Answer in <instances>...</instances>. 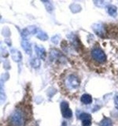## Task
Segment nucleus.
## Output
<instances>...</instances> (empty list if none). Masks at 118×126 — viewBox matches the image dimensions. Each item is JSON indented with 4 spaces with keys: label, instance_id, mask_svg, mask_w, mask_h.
Masks as SVG:
<instances>
[{
    "label": "nucleus",
    "instance_id": "obj_1",
    "mask_svg": "<svg viewBox=\"0 0 118 126\" xmlns=\"http://www.w3.org/2000/svg\"><path fill=\"white\" fill-rule=\"evenodd\" d=\"M11 123L13 126H24L25 120L23 114L20 111L14 112L10 118Z\"/></svg>",
    "mask_w": 118,
    "mask_h": 126
},
{
    "label": "nucleus",
    "instance_id": "obj_2",
    "mask_svg": "<svg viewBox=\"0 0 118 126\" xmlns=\"http://www.w3.org/2000/svg\"><path fill=\"white\" fill-rule=\"evenodd\" d=\"M91 55L95 60L99 63L105 62L106 56L104 52L99 48H96L92 51Z\"/></svg>",
    "mask_w": 118,
    "mask_h": 126
},
{
    "label": "nucleus",
    "instance_id": "obj_3",
    "mask_svg": "<svg viewBox=\"0 0 118 126\" xmlns=\"http://www.w3.org/2000/svg\"><path fill=\"white\" fill-rule=\"evenodd\" d=\"M65 84L69 89H75L79 86L80 82L77 76L71 74L69 75L65 80Z\"/></svg>",
    "mask_w": 118,
    "mask_h": 126
},
{
    "label": "nucleus",
    "instance_id": "obj_4",
    "mask_svg": "<svg viewBox=\"0 0 118 126\" xmlns=\"http://www.w3.org/2000/svg\"><path fill=\"white\" fill-rule=\"evenodd\" d=\"M60 109L62 116L65 119H70L72 116V112L69 108L68 103L66 101L61 102L60 104Z\"/></svg>",
    "mask_w": 118,
    "mask_h": 126
},
{
    "label": "nucleus",
    "instance_id": "obj_5",
    "mask_svg": "<svg viewBox=\"0 0 118 126\" xmlns=\"http://www.w3.org/2000/svg\"><path fill=\"white\" fill-rule=\"evenodd\" d=\"M92 29L96 34L101 37H104L105 30L104 26L100 24L95 23L92 25Z\"/></svg>",
    "mask_w": 118,
    "mask_h": 126
},
{
    "label": "nucleus",
    "instance_id": "obj_6",
    "mask_svg": "<svg viewBox=\"0 0 118 126\" xmlns=\"http://www.w3.org/2000/svg\"><path fill=\"white\" fill-rule=\"evenodd\" d=\"M10 52L13 60L16 62H19L21 60L22 55L19 51L13 48L11 49Z\"/></svg>",
    "mask_w": 118,
    "mask_h": 126
},
{
    "label": "nucleus",
    "instance_id": "obj_7",
    "mask_svg": "<svg viewBox=\"0 0 118 126\" xmlns=\"http://www.w3.org/2000/svg\"><path fill=\"white\" fill-rule=\"evenodd\" d=\"M35 50L38 56L43 60H44L46 57V52L44 47L41 46L36 45L35 46Z\"/></svg>",
    "mask_w": 118,
    "mask_h": 126
},
{
    "label": "nucleus",
    "instance_id": "obj_8",
    "mask_svg": "<svg viewBox=\"0 0 118 126\" xmlns=\"http://www.w3.org/2000/svg\"><path fill=\"white\" fill-rule=\"evenodd\" d=\"M106 10L108 14L112 17H115L118 15V8L114 5H108L106 7Z\"/></svg>",
    "mask_w": 118,
    "mask_h": 126
},
{
    "label": "nucleus",
    "instance_id": "obj_9",
    "mask_svg": "<svg viewBox=\"0 0 118 126\" xmlns=\"http://www.w3.org/2000/svg\"><path fill=\"white\" fill-rule=\"evenodd\" d=\"M21 47H23L25 53L28 55H31L32 52L31 44L29 42L25 40L22 41L21 44Z\"/></svg>",
    "mask_w": 118,
    "mask_h": 126
},
{
    "label": "nucleus",
    "instance_id": "obj_10",
    "mask_svg": "<svg viewBox=\"0 0 118 126\" xmlns=\"http://www.w3.org/2000/svg\"><path fill=\"white\" fill-rule=\"evenodd\" d=\"M81 101L85 104H89L92 102V98L90 94H84L81 97Z\"/></svg>",
    "mask_w": 118,
    "mask_h": 126
},
{
    "label": "nucleus",
    "instance_id": "obj_11",
    "mask_svg": "<svg viewBox=\"0 0 118 126\" xmlns=\"http://www.w3.org/2000/svg\"><path fill=\"white\" fill-rule=\"evenodd\" d=\"M37 34V38L41 40L45 41L48 39V37L47 34L42 31L38 30Z\"/></svg>",
    "mask_w": 118,
    "mask_h": 126
},
{
    "label": "nucleus",
    "instance_id": "obj_12",
    "mask_svg": "<svg viewBox=\"0 0 118 126\" xmlns=\"http://www.w3.org/2000/svg\"><path fill=\"white\" fill-rule=\"evenodd\" d=\"M100 126H113L112 122L111 119L105 118L103 119L99 123Z\"/></svg>",
    "mask_w": 118,
    "mask_h": 126
},
{
    "label": "nucleus",
    "instance_id": "obj_13",
    "mask_svg": "<svg viewBox=\"0 0 118 126\" xmlns=\"http://www.w3.org/2000/svg\"><path fill=\"white\" fill-rule=\"evenodd\" d=\"M31 64L34 68L38 67L40 65V61L37 58H33L31 60Z\"/></svg>",
    "mask_w": 118,
    "mask_h": 126
},
{
    "label": "nucleus",
    "instance_id": "obj_14",
    "mask_svg": "<svg viewBox=\"0 0 118 126\" xmlns=\"http://www.w3.org/2000/svg\"><path fill=\"white\" fill-rule=\"evenodd\" d=\"M41 1H43V2L44 3V5L45 6L46 10L49 13L52 12V11L53 10V7L52 5L50 3L49 1L42 0Z\"/></svg>",
    "mask_w": 118,
    "mask_h": 126
},
{
    "label": "nucleus",
    "instance_id": "obj_15",
    "mask_svg": "<svg viewBox=\"0 0 118 126\" xmlns=\"http://www.w3.org/2000/svg\"><path fill=\"white\" fill-rule=\"evenodd\" d=\"M70 9L73 13H78L81 11V7L79 5L77 4H72L70 6Z\"/></svg>",
    "mask_w": 118,
    "mask_h": 126
},
{
    "label": "nucleus",
    "instance_id": "obj_16",
    "mask_svg": "<svg viewBox=\"0 0 118 126\" xmlns=\"http://www.w3.org/2000/svg\"><path fill=\"white\" fill-rule=\"evenodd\" d=\"M80 119L82 121L85 120H92V116L89 114L83 113L80 115Z\"/></svg>",
    "mask_w": 118,
    "mask_h": 126
},
{
    "label": "nucleus",
    "instance_id": "obj_17",
    "mask_svg": "<svg viewBox=\"0 0 118 126\" xmlns=\"http://www.w3.org/2000/svg\"><path fill=\"white\" fill-rule=\"evenodd\" d=\"M82 126H91V120H85L82 121Z\"/></svg>",
    "mask_w": 118,
    "mask_h": 126
},
{
    "label": "nucleus",
    "instance_id": "obj_18",
    "mask_svg": "<svg viewBox=\"0 0 118 126\" xmlns=\"http://www.w3.org/2000/svg\"><path fill=\"white\" fill-rule=\"evenodd\" d=\"M10 32L8 30V28H5L3 30L2 34L5 37H8L10 35Z\"/></svg>",
    "mask_w": 118,
    "mask_h": 126
},
{
    "label": "nucleus",
    "instance_id": "obj_19",
    "mask_svg": "<svg viewBox=\"0 0 118 126\" xmlns=\"http://www.w3.org/2000/svg\"><path fill=\"white\" fill-rule=\"evenodd\" d=\"M59 37L57 35L51 38V41L52 43L55 44H57L58 43L59 41Z\"/></svg>",
    "mask_w": 118,
    "mask_h": 126
},
{
    "label": "nucleus",
    "instance_id": "obj_20",
    "mask_svg": "<svg viewBox=\"0 0 118 126\" xmlns=\"http://www.w3.org/2000/svg\"><path fill=\"white\" fill-rule=\"evenodd\" d=\"M95 1V4L98 6H103V5H105V4L104 3V1L96 0Z\"/></svg>",
    "mask_w": 118,
    "mask_h": 126
},
{
    "label": "nucleus",
    "instance_id": "obj_21",
    "mask_svg": "<svg viewBox=\"0 0 118 126\" xmlns=\"http://www.w3.org/2000/svg\"><path fill=\"white\" fill-rule=\"evenodd\" d=\"M114 102L116 107L118 110V93L116 94L114 97Z\"/></svg>",
    "mask_w": 118,
    "mask_h": 126
},
{
    "label": "nucleus",
    "instance_id": "obj_22",
    "mask_svg": "<svg viewBox=\"0 0 118 126\" xmlns=\"http://www.w3.org/2000/svg\"><path fill=\"white\" fill-rule=\"evenodd\" d=\"M5 42H6V43L7 44L8 46H10L11 45V42L10 40H8V39H7V40H5Z\"/></svg>",
    "mask_w": 118,
    "mask_h": 126
}]
</instances>
